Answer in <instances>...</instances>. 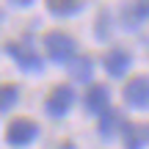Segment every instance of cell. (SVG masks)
<instances>
[{
	"instance_id": "cell-1",
	"label": "cell",
	"mask_w": 149,
	"mask_h": 149,
	"mask_svg": "<svg viewBox=\"0 0 149 149\" xmlns=\"http://www.w3.org/2000/svg\"><path fill=\"white\" fill-rule=\"evenodd\" d=\"M44 47H47L50 58L55 61V64H69L74 58V50H77V44H74V39L69 33L64 31H50L47 36H44Z\"/></svg>"
},
{
	"instance_id": "cell-2",
	"label": "cell",
	"mask_w": 149,
	"mask_h": 149,
	"mask_svg": "<svg viewBox=\"0 0 149 149\" xmlns=\"http://www.w3.org/2000/svg\"><path fill=\"white\" fill-rule=\"evenodd\" d=\"M6 50H8V55L19 64V69H25V72H42L44 69L42 55L31 47L28 39H25V42H8V44H6Z\"/></svg>"
},
{
	"instance_id": "cell-3",
	"label": "cell",
	"mask_w": 149,
	"mask_h": 149,
	"mask_svg": "<svg viewBox=\"0 0 149 149\" xmlns=\"http://www.w3.org/2000/svg\"><path fill=\"white\" fill-rule=\"evenodd\" d=\"M39 135V124L33 122V119H11V124L6 127V141H8L11 146H28L33 144Z\"/></svg>"
},
{
	"instance_id": "cell-4",
	"label": "cell",
	"mask_w": 149,
	"mask_h": 149,
	"mask_svg": "<svg viewBox=\"0 0 149 149\" xmlns=\"http://www.w3.org/2000/svg\"><path fill=\"white\" fill-rule=\"evenodd\" d=\"M124 100H127V105L138 108V111H144L149 105V80L144 74H138V77H133L127 86H124Z\"/></svg>"
},
{
	"instance_id": "cell-5",
	"label": "cell",
	"mask_w": 149,
	"mask_h": 149,
	"mask_svg": "<svg viewBox=\"0 0 149 149\" xmlns=\"http://www.w3.org/2000/svg\"><path fill=\"white\" fill-rule=\"evenodd\" d=\"M72 100H74V91L69 88V86H55V88L50 91L44 108H47L50 116H64V113L72 108Z\"/></svg>"
},
{
	"instance_id": "cell-6",
	"label": "cell",
	"mask_w": 149,
	"mask_h": 149,
	"mask_svg": "<svg viewBox=\"0 0 149 149\" xmlns=\"http://www.w3.org/2000/svg\"><path fill=\"white\" fill-rule=\"evenodd\" d=\"M83 102H86V111L94 113V116L105 113L111 108V91H108V86H91Z\"/></svg>"
},
{
	"instance_id": "cell-7",
	"label": "cell",
	"mask_w": 149,
	"mask_h": 149,
	"mask_svg": "<svg viewBox=\"0 0 149 149\" xmlns=\"http://www.w3.org/2000/svg\"><path fill=\"white\" fill-rule=\"evenodd\" d=\"M130 61L133 58H130L124 50H111V53L105 55V69H108L111 77H122V74L130 69Z\"/></svg>"
},
{
	"instance_id": "cell-8",
	"label": "cell",
	"mask_w": 149,
	"mask_h": 149,
	"mask_svg": "<svg viewBox=\"0 0 149 149\" xmlns=\"http://www.w3.org/2000/svg\"><path fill=\"white\" fill-rule=\"evenodd\" d=\"M122 124H124V119H122L119 111H111L108 108L105 113H100V135L102 138H113L116 130H122Z\"/></svg>"
},
{
	"instance_id": "cell-9",
	"label": "cell",
	"mask_w": 149,
	"mask_h": 149,
	"mask_svg": "<svg viewBox=\"0 0 149 149\" xmlns=\"http://www.w3.org/2000/svg\"><path fill=\"white\" fill-rule=\"evenodd\" d=\"M122 133H124V141H127V149H141L146 144V127H141V124L124 122Z\"/></svg>"
},
{
	"instance_id": "cell-10",
	"label": "cell",
	"mask_w": 149,
	"mask_h": 149,
	"mask_svg": "<svg viewBox=\"0 0 149 149\" xmlns=\"http://www.w3.org/2000/svg\"><path fill=\"white\" fill-rule=\"evenodd\" d=\"M91 69H94V64H91L88 55H74V58L69 61V72H72L74 80H88Z\"/></svg>"
},
{
	"instance_id": "cell-11",
	"label": "cell",
	"mask_w": 149,
	"mask_h": 149,
	"mask_svg": "<svg viewBox=\"0 0 149 149\" xmlns=\"http://www.w3.org/2000/svg\"><path fill=\"white\" fill-rule=\"evenodd\" d=\"M17 100H19V86H14V83H8V86H0V113L11 111Z\"/></svg>"
},
{
	"instance_id": "cell-12",
	"label": "cell",
	"mask_w": 149,
	"mask_h": 149,
	"mask_svg": "<svg viewBox=\"0 0 149 149\" xmlns=\"http://www.w3.org/2000/svg\"><path fill=\"white\" fill-rule=\"evenodd\" d=\"M146 11H149V3L127 6V8H124V25H127V28H133L138 19H146Z\"/></svg>"
},
{
	"instance_id": "cell-13",
	"label": "cell",
	"mask_w": 149,
	"mask_h": 149,
	"mask_svg": "<svg viewBox=\"0 0 149 149\" xmlns=\"http://www.w3.org/2000/svg\"><path fill=\"white\" fill-rule=\"evenodd\" d=\"M47 8L53 11L55 17H72V14H77V11H83L86 6L83 3H58V0H50Z\"/></svg>"
}]
</instances>
